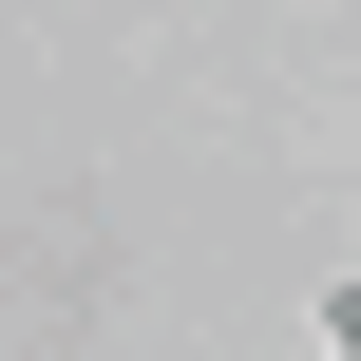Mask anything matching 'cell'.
Returning a JSON list of instances; mask_svg holds the SVG:
<instances>
[{
  "mask_svg": "<svg viewBox=\"0 0 361 361\" xmlns=\"http://www.w3.org/2000/svg\"><path fill=\"white\" fill-rule=\"evenodd\" d=\"M324 343H343V361H361V267H343V286H324Z\"/></svg>",
  "mask_w": 361,
  "mask_h": 361,
  "instance_id": "6da1fadb",
  "label": "cell"
}]
</instances>
